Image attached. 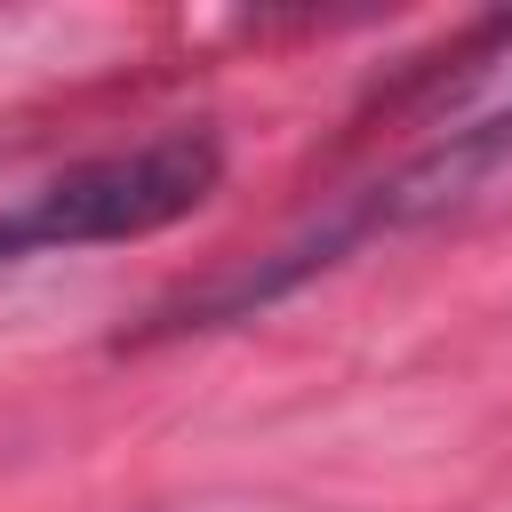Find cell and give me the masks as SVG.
<instances>
[{
  "instance_id": "1",
  "label": "cell",
  "mask_w": 512,
  "mask_h": 512,
  "mask_svg": "<svg viewBox=\"0 0 512 512\" xmlns=\"http://www.w3.org/2000/svg\"><path fill=\"white\" fill-rule=\"evenodd\" d=\"M504 168H512V88H504L488 112L448 120L424 152H408V160H400V168H384L376 184L344 192L328 216H312V224H304V232H288L280 248H264V256H248V264H232V272H216V280L184 288L176 304H160L144 336L248 320V312L280 304L288 288H304L312 272L344 264L352 248H368V240H384V232H408V224H432V216H456V208H464V200H480V184H488V176H504Z\"/></svg>"
},
{
  "instance_id": "2",
  "label": "cell",
  "mask_w": 512,
  "mask_h": 512,
  "mask_svg": "<svg viewBox=\"0 0 512 512\" xmlns=\"http://www.w3.org/2000/svg\"><path fill=\"white\" fill-rule=\"evenodd\" d=\"M224 184V144L208 128H160L144 144L96 152L40 192H24L0 216V264L16 256H56V248H104V240H144L208 208Z\"/></svg>"
}]
</instances>
